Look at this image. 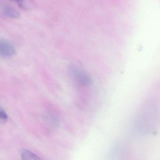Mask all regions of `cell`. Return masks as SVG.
Wrapping results in <instances>:
<instances>
[{"mask_svg":"<svg viewBox=\"0 0 160 160\" xmlns=\"http://www.w3.org/2000/svg\"><path fill=\"white\" fill-rule=\"evenodd\" d=\"M72 74L76 82L81 86H88L92 83L90 77L82 70L73 68L72 70Z\"/></svg>","mask_w":160,"mask_h":160,"instance_id":"6da1fadb","label":"cell"},{"mask_svg":"<svg viewBox=\"0 0 160 160\" xmlns=\"http://www.w3.org/2000/svg\"><path fill=\"white\" fill-rule=\"evenodd\" d=\"M15 53L14 47L10 42L4 40L0 42V55L2 58H9Z\"/></svg>","mask_w":160,"mask_h":160,"instance_id":"7a4b0ae2","label":"cell"},{"mask_svg":"<svg viewBox=\"0 0 160 160\" xmlns=\"http://www.w3.org/2000/svg\"><path fill=\"white\" fill-rule=\"evenodd\" d=\"M1 12L4 15L12 18H17L20 15L18 10L9 4H3L2 5Z\"/></svg>","mask_w":160,"mask_h":160,"instance_id":"3957f363","label":"cell"},{"mask_svg":"<svg viewBox=\"0 0 160 160\" xmlns=\"http://www.w3.org/2000/svg\"><path fill=\"white\" fill-rule=\"evenodd\" d=\"M22 160H42L35 153L27 149H23L20 152Z\"/></svg>","mask_w":160,"mask_h":160,"instance_id":"277c9868","label":"cell"},{"mask_svg":"<svg viewBox=\"0 0 160 160\" xmlns=\"http://www.w3.org/2000/svg\"><path fill=\"white\" fill-rule=\"evenodd\" d=\"M8 120V116L5 110L1 108L0 109V122L2 123H5Z\"/></svg>","mask_w":160,"mask_h":160,"instance_id":"5b68a950","label":"cell"},{"mask_svg":"<svg viewBox=\"0 0 160 160\" xmlns=\"http://www.w3.org/2000/svg\"><path fill=\"white\" fill-rule=\"evenodd\" d=\"M17 2L18 5H19L20 7H22V8L24 9H28L29 7V5L30 4L29 3V1H18L16 2Z\"/></svg>","mask_w":160,"mask_h":160,"instance_id":"8992f818","label":"cell"}]
</instances>
